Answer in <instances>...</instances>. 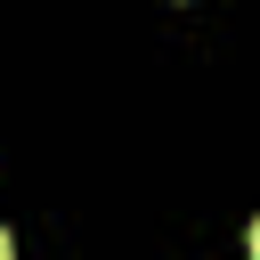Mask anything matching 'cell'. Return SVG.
Masks as SVG:
<instances>
[{
    "label": "cell",
    "instance_id": "cell-1",
    "mask_svg": "<svg viewBox=\"0 0 260 260\" xmlns=\"http://www.w3.org/2000/svg\"><path fill=\"white\" fill-rule=\"evenodd\" d=\"M244 244H252V260H260V219H252V236H244Z\"/></svg>",
    "mask_w": 260,
    "mask_h": 260
},
{
    "label": "cell",
    "instance_id": "cell-2",
    "mask_svg": "<svg viewBox=\"0 0 260 260\" xmlns=\"http://www.w3.org/2000/svg\"><path fill=\"white\" fill-rule=\"evenodd\" d=\"M0 260H16V244H8V236H0Z\"/></svg>",
    "mask_w": 260,
    "mask_h": 260
}]
</instances>
